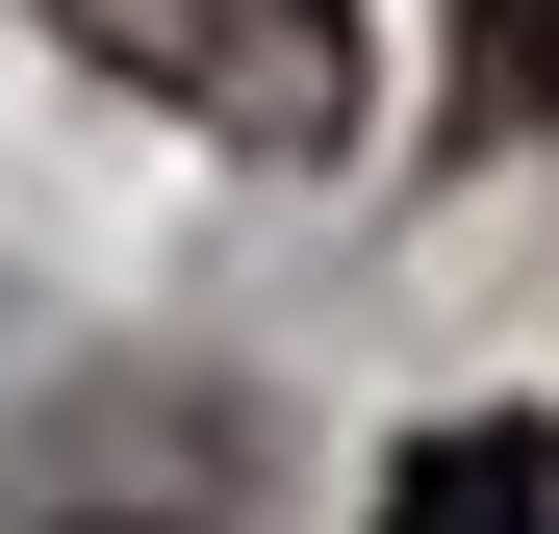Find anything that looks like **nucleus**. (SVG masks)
Returning <instances> with one entry per match:
<instances>
[{
    "label": "nucleus",
    "mask_w": 559,
    "mask_h": 534,
    "mask_svg": "<svg viewBox=\"0 0 559 534\" xmlns=\"http://www.w3.org/2000/svg\"><path fill=\"white\" fill-rule=\"evenodd\" d=\"M382 534H559V432L484 407V432H432V459L382 484Z\"/></svg>",
    "instance_id": "obj_2"
},
{
    "label": "nucleus",
    "mask_w": 559,
    "mask_h": 534,
    "mask_svg": "<svg viewBox=\"0 0 559 534\" xmlns=\"http://www.w3.org/2000/svg\"><path fill=\"white\" fill-rule=\"evenodd\" d=\"M457 128H559V0H484V51H457Z\"/></svg>",
    "instance_id": "obj_3"
},
{
    "label": "nucleus",
    "mask_w": 559,
    "mask_h": 534,
    "mask_svg": "<svg viewBox=\"0 0 559 534\" xmlns=\"http://www.w3.org/2000/svg\"><path fill=\"white\" fill-rule=\"evenodd\" d=\"M51 51H103L128 103H178L204 153H254V178H306V153H356V0H26Z\"/></svg>",
    "instance_id": "obj_1"
}]
</instances>
